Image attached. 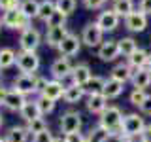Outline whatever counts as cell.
Wrapping results in <instances>:
<instances>
[{"label": "cell", "mask_w": 151, "mask_h": 142, "mask_svg": "<svg viewBox=\"0 0 151 142\" xmlns=\"http://www.w3.org/2000/svg\"><path fill=\"white\" fill-rule=\"evenodd\" d=\"M123 117L125 116H123L121 108L113 106V104H108V108L98 116V125H102L104 129H108L111 136L119 138L123 135Z\"/></svg>", "instance_id": "obj_1"}, {"label": "cell", "mask_w": 151, "mask_h": 142, "mask_svg": "<svg viewBox=\"0 0 151 142\" xmlns=\"http://www.w3.org/2000/svg\"><path fill=\"white\" fill-rule=\"evenodd\" d=\"M15 64L21 74H34L40 68V57L36 51H19Z\"/></svg>", "instance_id": "obj_2"}, {"label": "cell", "mask_w": 151, "mask_h": 142, "mask_svg": "<svg viewBox=\"0 0 151 142\" xmlns=\"http://www.w3.org/2000/svg\"><path fill=\"white\" fill-rule=\"evenodd\" d=\"M145 125L147 123L144 121V117L140 116V114H125V117H123V135L127 136H140L142 131L145 129Z\"/></svg>", "instance_id": "obj_3"}, {"label": "cell", "mask_w": 151, "mask_h": 142, "mask_svg": "<svg viewBox=\"0 0 151 142\" xmlns=\"http://www.w3.org/2000/svg\"><path fill=\"white\" fill-rule=\"evenodd\" d=\"M83 120H81V114L76 112V110H68L64 114H60V120H59V127L60 133L68 135V133H78L81 131Z\"/></svg>", "instance_id": "obj_4"}, {"label": "cell", "mask_w": 151, "mask_h": 142, "mask_svg": "<svg viewBox=\"0 0 151 142\" xmlns=\"http://www.w3.org/2000/svg\"><path fill=\"white\" fill-rule=\"evenodd\" d=\"M2 25L12 28V30H25L28 25V19L25 17V13L21 12V9H8V12H4L2 15Z\"/></svg>", "instance_id": "obj_5"}, {"label": "cell", "mask_w": 151, "mask_h": 142, "mask_svg": "<svg viewBox=\"0 0 151 142\" xmlns=\"http://www.w3.org/2000/svg\"><path fill=\"white\" fill-rule=\"evenodd\" d=\"M81 42L89 47H96L104 42V30L98 27V23H87L83 27V32H81Z\"/></svg>", "instance_id": "obj_6"}, {"label": "cell", "mask_w": 151, "mask_h": 142, "mask_svg": "<svg viewBox=\"0 0 151 142\" xmlns=\"http://www.w3.org/2000/svg\"><path fill=\"white\" fill-rule=\"evenodd\" d=\"M42 42V36L38 32V28L34 27H27L25 30H21V36H19V46H21V51H36L38 46Z\"/></svg>", "instance_id": "obj_7"}, {"label": "cell", "mask_w": 151, "mask_h": 142, "mask_svg": "<svg viewBox=\"0 0 151 142\" xmlns=\"http://www.w3.org/2000/svg\"><path fill=\"white\" fill-rule=\"evenodd\" d=\"M72 70H74V66L70 63V59L63 55L59 59H55L53 64H51V76H53V80H59V82H63L64 78H70Z\"/></svg>", "instance_id": "obj_8"}, {"label": "cell", "mask_w": 151, "mask_h": 142, "mask_svg": "<svg viewBox=\"0 0 151 142\" xmlns=\"http://www.w3.org/2000/svg\"><path fill=\"white\" fill-rule=\"evenodd\" d=\"M36 80H38L36 74H19L13 80V89H17L25 97L27 95H32V93H36Z\"/></svg>", "instance_id": "obj_9"}, {"label": "cell", "mask_w": 151, "mask_h": 142, "mask_svg": "<svg viewBox=\"0 0 151 142\" xmlns=\"http://www.w3.org/2000/svg\"><path fill=\"white\" fill-rule=\"evenodd\" d=\"M81 38H78L76 34H68L64 38L63 42H60L59 44V47H57V49L60 51V55L63 57H74V55H78L79 53V49H81Z\"/></svg>", "instance_id": "obj_10"}, {"label": "cell", "mask_w": 151, "mask_h": 142, "mask_svg": "<svg viewBox=\"0 0 151 142\" xmlns=\"http://www.w3.org/2000/svg\"><path fill=\"white\" fill-rule=\"evenodd\" d=\"M125 27L130 32H144L147 27V15L140 9H134L129 17H125Z\"/></svg>", "instance_id": "obj_11"}, {"label": "cell", "mask_w": 151, "mask_h": 142, "mask_svg": "<svg viewBox=\"0 0 151 142\" xmlns=\"http://www.w3.org/2000/svg\"><path fill=\"white\" fill-rule=\"evenodd\" d=\"M119 21H121V17L117 15L113 9H104V12H100V15L96 19L98 27H100L104 32H113L119 27Z\"/></svg>", "instance_id": "obj_12"}, {"label": "cell", "mask_w": 151, "mask_h": 142, "mask_svg": "<svg viewBox=\"0 0 151 142\" xmlns=\"http://www.w3.org/2000/svg\"><path fill=\"white\" fill-rule=\"evenodd\" d=\"M119 57V44L117 40H106L98 46V59L102 63H110Z\"/></svg>", "instance_id": "obj_13"}, {"label": "cell", "mask_w": 151, "mask_h": 142, "mask_svg": "<svg viewBox=\"0 0 151 142\" xmlns=\"http://www.w3.org/2000/svg\"><path fill=\"white\" fill-rule=\"evenodd\" d=\"M25 102H27L25 95L19 93L17 89H9L2 104H4V108H8L9 112H21V108L25 106Z\"/></svg>", "instance_id": "obj_14"}, {"label": "cell", "mask_w": 151, "mask_h": 142, "mask_svg": "<svg viewBox=\"0 0 151 142\" xmlns=\"http://www.w3.org/2000/svg\"><path fill=\"white\" fill-rule=\"evenodd\" d=\"M93 78V72H91V66H89L87 63H79V64H76L74 66V70H72V76H70V80H72V83L76 85H83L89 82V80Z\"/></svg>", "instance_id": "obj_15"}, {"label": "cell", "mask_w": 151, "mask_h": 142, "mask_svg": "<svg viewBox=\"0 0 151 142\" xmlns=\"http://www.w3.org/2000/svg\"><path fill=\"white\" fill-rule=\"evenodd\" d=\"M132 76H134V68H132L129 63H119V64H115V66L111 68V72H110V78L117 80V82H121V83L130 82Z\"/></svg>", "instance_id": "obj_16"}, {"label": "cell", "mask_w": 151, "mask_h": 142, "mask_svg": "<svg viewBox=\"0 0 151 142\" xmlns=\"http://www.w3.org/2000/svg\"><path fill=\"white\" fill-rule=\"evenodd\" d=\"M68 34H70V32H68V28H66V25H63V27H51V28H47L45 44L51 46V47H59V44Z\"/></svg>", "instance_id": "obj_17"}, {"label": "cell", "mask_w": 151, "mask_h": 142, "mask_svg": "<svg viewBox=\"0 0 151 142\" xmlns=\"http://www.w3.org/2000/svg\"><path fill=\"white\" fill-rule=\"evenodd\" d=\"M85 106H87V110L91 112V114L100 116V114L108 108V99L104 97V95H89Z\"/></svg>", "instance_id": "obj_18"}, {"label": "cell", "mask_w": 151, "mask_h": 142, "mask_svg": "<svg viewBox=\"0 0 151 142\" xmlns=\"http://www.w3.org/2000/svg\"><path fill=\"white\" fill-rule=\"evenodd\" d=\"M64 89H66V85L63 82H59V80H49V82H47V87L44 89V93H42V95L57 102L59 99L64 97Z\"/></svg>", "instance_id": "obj_19"}, {"label": "cell", "mask_w": 151, "mask_h": 142, "mask_svg": "<svg viewBox=\"0 0 151 142\" xmlns=\"http://www.w3.org/2000/svg\"><path fill=\"white\" fill-rule=\"evenodd\" d=\"M123 89H125V83L117 82V80H113V78H106V82H104V89H102V95L108 99V101H111V99L121 97Z\"/></svg>", "instance_id": "obj_20"}, {"label": "cell", "mask_w": 151, "mask_h": 142, "mask_svg": "<svg viewBox=\"0 0 151 142\" xmlns=\"http://www.w3.org/2000/svg\"><path fill=\"white\" fill-rule=\"evenodd\" d=\"M85 97V89L81 85H76V83H68L64 89V102L66 104H78L81 99Z\"/></svg>", "instance_id": "obj_21"}, {"label": "cell", "mask_w": 151, "mask_h": 142, "mask_svg": "<svg viewBox=\"0 0 151 142\" xmlns=\"http://www.w3.org/2000/svg\"><path fill=\"white\" fill-rule=\"evenodd\" d=\"M130 83H132L134 89H144V91H145V87L151 85V70L149 68L136 70L134 76H132V80H130Z\"/></svg>", "instance_id": "obj_22"}, {"label": "cell", "mask_w": 151, "mask_h": 142, "mask_svg": "<svg viewBox=\"0 0 151 142\" xmlns=\"http://www.w3.org/2000/svg\"><path fill=\"white\" fill-rule=\"evenodd\" d=\"M147 61H149V53L145 49H142V47H138V49L127 59V63H129L136 72V70H140V68H147Z\"/></svg>", "instance_id": "obj_23"}, {"label": "cell", "mask_w": 151, "mask_h": 142, "mask_svg": "<svg viewBox=\"0 0 151 142\" xmlns=\"http://www.w3.org/2000/svg\"><path fill=\"white\" fill-rule=\"evenodd\" d=\"M28 135L30 133L27 131V127H21V125H13L9 127L8 133H6V142H27L28 140Z\"/></svg>", "instance_id": "obj_24"}, {"label": "cell", "mask_w": 151, "mask_h": 142, "mask_svg": "<svg viewBox=\"0 0 151 142\" xmlns=\"http://www.w3.org/2000/svg\"><path fill=\"white\" fill-rule=\"evenodd\" d=\"M19 116H21V120L25 123H28V121L36 120V117H42V114H40V110H38V106H36L34 101H27L25 106H23L21 112H19Z\"/></svg>", "instance_id": "obj_25"}, {"label": "cell", "mask_w": 151, "mask_h": 142, "mask_svg": "<svg viewBox=\"0 0 151 142\" xmlns=\"http://www.w3.org/2000/svg\"><path fill=\"white\" fill-rule=\"evenodd\" d=\"M104 82H106V78H102V76H93V78L83 85L85 95H87V97H89V95H102Z\"/></svg>", "instance_id": "obj_26"}, {"label": "cell", "mask_w": 151, "mask_h": 142, "mask_svg": "<svg viewBox=\"0 0 151 142\" xmlns=\"http://www.w3.org/2000/svg\"><path fill=\"white\" fill-rule=\"evenodd\" d=\"M110 138H111L110 131L104 129L102 125L91 127V131H89V135H87V140H89V142H108Z\"/></svg>", "instance_id": "obj_27"}, {"label": "cell", "mask_w": 151, "mask_h": 142, "mask_svg": "<svg viewBox=\"0 0 151 142\" xmlns=\"http://www.w3.org/2000/svg\"><path fill=\"white\" fill-rule=\"evenodd\" d=\"M113 12L117 13L119 17H129L132 12H134V2L132 0H113Z\"/></svg>", "instance_id": "obj_28"}, {"label": "cell", "mask_w": 151, "mask_h": 142, "mask_svg": "<svg viewBox=\"0 0 151 142\" xmlns=\"http://www.w3.org/2000/svg\"><path fill=\"white\" fill-rule=\"evenodd\" d=\"M117 44H119V55L127 57V59H129V57L134 53L136 49H138V44H136V40H134V38H130V36L117 40Z\"/></svg>", "instance_id": "obj_29"}, {"label": "cell", "mask_w": 151, "mask_h": 142, "mask_svg": "<svg viewBox=\"0 0 151 142\" xmlns=\"http://www.w3.org/2000/svg\"><path fill=\"white\" fill-rule=\"evenodd\" d=\"M23 13H25V17L30 21V19L38 17V12H40V2L38 0H23L21 6H19Z\"/></svg>", "instance_id": "obj_30"}, {"label": "cell", "mask_w": 151, "mask_h": 142, "mask_svg": "<svg viewBox=\"0 0 151 142\" xmlns=\"http://www.w3.org/2000/svg\"><path fill=\"white\" fill-rule=\"evenodd\" d=\"M17 63V53L12 49V47H2L0 49V68H9Z\"/></svg>", "instance_id": "obj_31"}, {"label": "cell", "mask_w": 151, "mask_h": 142, "mask_svg": "<svg viewBox=\"0 0 151 142\" xmlns=\"http://www.w3.org/2000/svg\"><path fill=\"white\" fill-rule=\"evenodd\" d=\"M34 102H36V106H38V110H40L42 116H47V114H51V112L55 110V101L44 97V95H38Z\"/></svg>", "instance_id": "obj_32"}, {"label": "cell", "mask_w": 151, "mask_h": 142, "mask_svg": "<svg viewBox=\"0 0 151 142\" xmlns=\"http://www.w3.org/2000/svg\"><path fill=\"white\" fill-rule=\"evenodd\" d=\"M57 9V4L53 0H44L40 2V12H38V19H42L44 23H47V19L53 15V12Z\"/></svg>", "instance_id": "obj_33"}, {"label": "cell", "mask_w": 151, "mask_h": 142, "mask_svg": "<svg viewBox=\"0 0 151 142\" xmlns=\"http://www.w3.org/2000/svg\"><path fill=\"white\" fill-rule=\"evenodd\" d=\"M25 127H27V131L30 133L32 136L38 135V133H42V131H45V129H49V127H47V121L44 120V116L36 117V120H32V121H28Z\"/></svg>", "instance_id": "obj_34"}, {"label": "cell", "mask_w": 151, "mask_h": 142, "mask_svg": "<svg viewBox=\"0 0 151 142\" xmlns=\"http://www.w3.org/2000/svg\"><path fill=\"white\" fill-rule=\"evenodd\" d=\"M66 17H68V15H64L60 9H55L53 15L47 19L45 25H47V28H51V27H63V25H66Z\"/></svg>", "instance_id": "obj_35"}, {"label": "cell", "mask_w": 151, "mask_h": 142, "mask_svg": "<svg viewBox=\"0 0 151 142\" xmlns=\"http://www.w3.org/2000/svg\"><path fill=\"white\" fill-rule=\"evenodd\" d=\"M149 95L144 91V89H132V93H130V97H129V101L130 104H134V106H142V104L145 102V99H147Z\"/></svg>", "instance_id": "obj_36"}, {"label": "cell", "mask_w": 151, "mask_h": 142, "mask_svg": "<svg viewBox=\"0 0 151 142\" xmlns=\"http://www.w3.org/2000/svg\"><path fill=\"white\" fill-rule=\"evenodd\" d=\"M55 4H57V9H60L64 15H72L78 2L76 0H55Z\"/></svg>", "instance_id": "obj_37"}, {"label": "cell", "mask_w": 151, "mask_h": 142, "mask_svg": "<svg viewBox=\"0 0 151 142\" xmlns=\"http://www.w3.org/2000/svg\"><path fill=\"white\" fill-rule=\"evenodd\" d=\"M53 140H55V136L49 129H45V131H42V133L32 136V142H53Z\"/></svg>", "instance_id": "obj_38"}, {"label": "cell", "mask_w": 151, "mask_h": 142, "mask_svg": "<svg viewBox=\"0 0 151 142\" xmlns=\"http://www.w3.org/2000/svg\"><path fill=\"white\" fill-rule=\"evenodd\" d=\"M19 6H21L19 0H0V9H4V12H8V9H17Z\"/></svg>", "instance_id": "obj_39"}, {"label": "cell", "mask_w": 151, "mask_h": 142, "mask_svg": "<svg viewBox=\"0 0 151 142\" xmlns=\"http://www.w3.org/2000/svg\"><path fill=\"white\" fill-rule=\"evenodd\" d=\"M87 136H83L81 131L78 133H68V135H64V142H83Z\"/></svg>", "instance_id": "obj_40"}, {"label": "cell", "mask_w": 151, "mask_h": 142, "mask_svg": "<svg viewBox=\"0 0 151 142\" xmlns=\"http://www.w3.org/2000/svg\"><path fill=\"white\" fill-rule=\"evenodd\" d=\"M104 2H106V0H83V6L87 8V9H100L102 6H104Z\"/></svg>", "instance_id": "obj_41"}, {"label": "cell", "mask_w": 151, "mask_h": 142, "mask_svg": "<svg viewBox=\"0 0 151 142\" xmlns=\"http://www.w3.org/2000/svg\"><path fill=\"white\" fill-rule=\"evenodd\" d=\"M47 82H49L47 78H42V76H38V80H36V93H38V95L44 93V89L47 87Z\"/></svg>", "instance_id": "obj_42"}, {"label": "cell", "mask_w": 151, "mask_h": 142, "mask_svg": "<svg viewBox=\"0 0 151 142\" xmlns=\"http://www.w3.org/2000/svg\"><path fill=\"white\" fill-rule=\"evenodd\" d=\"M138 142H151V123L149 125H145V129L142 131V135L138 136Z\"/></svg>", "instance_id": "obj_43"}, {"label": "cell", "mask_w": 151, "mask_h": 142, "mask_svg": "<svg viewBox=\"0 0 151 142\" xmlns=\"http://www.w3.org/2000/svg\"><path fill=\"white\" fill-rule=\"evenodd\" d=\"M140 12H144L145 15H151V0H140Z\"/></svg>", "instance_id": "obj_44"}, {"label": "cell", "mask_w": 151, "mask_h": 142, "mask_svg": "<svg viewBox=\"0 0 151 142\" xmlns=\"http://www.w3.org/2000/svg\"><path fill=\"white\" fill-rule=\"evenodd\" d=\"M140 112L142 114H145V116H151V95L147 99H145V102L140 106Z\"/></svg>", "instance_id": "obj_45"}, {"label": "cell", "mask_w": 151, "mask_h": 142, "mask_svg": "<svg viewBox=\"0 0 151 142\" xmlns=\"http://www.w3.org/2000/svg\"><path fill=\"white\" fill-rule=\"evenodd\" d=\"M115 142H136V138L134 136H127V135H121L119 138H117Z\"/></svg>", "instance_id": "obj_46"}, {"label": "cell", "mask_w": 151, "mask_h": 142, "mask_svg": "<svg viewBox=\"0 0 151 142\" xmlns=\"http://www.w3.org/2000/svg\"><path fill=\"white\" fill-rule=\"evenodd\" d=\"M8 91H9V89H6V87H2V85H0V104L4 102V99H6Z\"/></svg>", "instance_id": "obj_47"}, {"label": "cell", "mask_w": 151, "mask_h": 142, "mask_svg": "<svg viewBox=\"0 0 151 142\" xmlns=\"http://www.w3.org/2000/svg\"><path fill=\"white\" fill-rule=\"evenodd\" d=\"M53 142H64V136H55Z\"/></svg>", "instance_id": "obj_48"}, {"label": "cell", "mask_w": 151, "mask_h": 142, "mask_svg": "<svg viewBox=\"0 0 151 142\" xmlns=\"http://www.w3.org/2000/svg\"><path fill=\"white\" fill-rule=\"evenodd\" d=\"M147 68L151 70V53H149V61H147Z\"/></svg>", "instance_id": "obj_49"}, {"label": "cell", "mask_w": 151, "mask_h": 142, "mask_svg": "<svg viewBox=\"0 0 151 142\" xmlns=\"http://www.w3.org/2000/svg\"><path fill=\"white\" fill-rule=\"evenodd\" d=\"M0 142H6V138H2V136H0Z\"/></svg>", "instance_id": "obj_50"}, {"label": "cell", "mask_w": 151, "mask_h": 142, "mask_svg": "<svg viewBox=\"0 0 151 142\" xmlns=\"http://www.w3.org/2000/svg\"><path fill=\"white\" fill-rule=\"evenodd\" d=\"M0 125H2V116H0Z\"/></svg>", "instance_id": "obj_51"}, {"label": "cell", "mask_w": 151, "mask_h": 142, "mask_svg": "<svg viewBox=\"0 0 151 142\" xmlns=\"http://www.w3.org/2000/svg\"><path fill=\"white\" fill-rule=\"evenodd\" d=\"M0 27H2V19H0Z\"/></svg>", "instance_id": "obj_52"}, {"label": "cell", "mask_w": 151, "mask_h": 142, "mask_svg": "<svg viewBox=\"0 0 151 142\" xmlns=\"http://www.w3.org/2000/svg\"><path fill=\"white\" fill-rule=\"evenodd\" d=\"M83 142H89V140H87V138H85V140H83Z\"/></svg>", "instance_id": "obj_53"}, {"label": "cell", "mask_w": 151, "mask_h": 142, "mask_svg": "<svg viewBox=\"0 0 151 142\" xmlns=\"http://www.w3.org/2000/svg\"><path fill=\"white\" fill-rule=\"evenodd\" d=\"M0 70H2V68H0Z\"/></svg>", "instance_id": "obj_54"}]
</instances>
